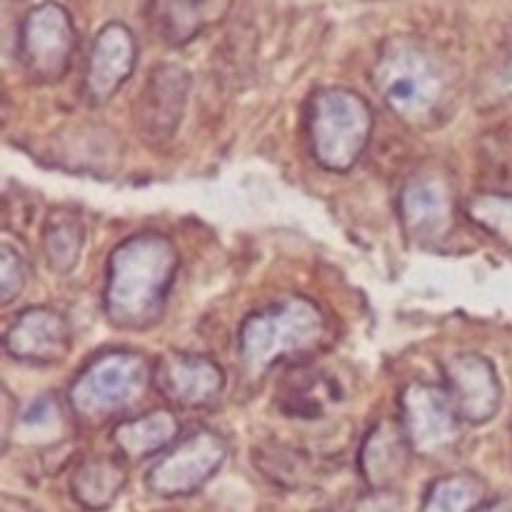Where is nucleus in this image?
Masks as SVG:
<instances>
[{"label":"nucleus","mask_w":512,"mask_h":512,"mask_svg":"<svg viewBox=\"0 0 512 512\" xmlns=\"http://www.w3.org/2000/svg\"><path fill=\"white\" fill-rule=\"evenodd\" d=\"M180 268L173 240L163 233H138L108 258L103 310L120 330H148L163 318Z\"/></svg>","instance_id":"nucleus-1"},{"label":"nucleus","mask_w":512,"mask_h":512,"mask_svg":"<svg viewBox=\"0 0 512 512\" xmlns=\"http://www.w3.org/2000/svg\"><path fill=\"white\" fill-rule=\"evenodd\" d=\"M373 83L390 113L410 128H435L453 108V83L438 53L413 38L383 45Z\"/></svg>","instance_id":"nucleus-2"},{"label":"nucleus","mask_w":512,"mask_h":512,"mask_svg":"<svg viewBox=\"0 0 512 512\" xmlns=\"http://www.w3.org/2000/svg\"><path fill=\"white\" fill-rule=\"evenodd\" d=\"M328 320L308 298H285L255 310L238 330V358L253 378L268 373L283 360L303 358L320 348Z\"/></svg>","instance_id":"nucleus-3"},{"label":"nucleus","mask_w":512,"mask_h":512,"mask_svg":"<svg viewBox=\"0 0 512 512\" xmlns=\"http://www.w3.org/2000/svg\"><path fill=\"white\" fill-rule=\"evenodd\" d=\"M153 385V365L138 350H105L90 360L68 390V405L85 425L128 415Z\"/></svg>","instance_id":"nucleus-4"},{"label":"nucleus","mask_w":512,"mask_h":512,"mask_svg":"<svg viewBox=\"0 0 512 512\" xmlns=\"http://www.w3.org/2000/svg\"><path fill=\"white\" fill-rule=\"evenodd\" d=\"M305 133L320 168L348 173L373 138V110L355 90L323 88L310 98Z\"/></svg>","instance_id":"nucleus-5"},{"label":"nucleus","mask_w":512,"mask_h":512,"mask_svg":"<svg viewBox=\"0 0 512 512\" xmlns=\"http://www.w3.org/2000/svg\"><path fill=\"white\" fill-rule=\"evenodd\" d=\"M228 460V440L213 428H200L165 450L148 470V490L158 498H185L208 485Z\"/></svg>","instance_id":"nucleus-6"},{"label":"nucleus","mask_w":512,"mask_h":512,"mask_svg":"<svg viewBox=\"0 0 512 512\" xmlns=\"http://www.w3.org/2000/svg\"><path fill=\"white\" fill-rule=\"evenodd\" d=\"M400 425L413 455L445 458L460 443V420L445 385L408 383L400 390Z\"/></svg>","instance_id":"nucleus-7"},{"label":"nucleus","mask_w":512,"mask_h":512,"mask_svg":"<svg viewBox=\"0 0 512 512\" xmlns=\"http://www.w3.org/2000/svg\"><path fill=\"white\" fill-rule=\"evenodd\" d=\"M73 53V20L63 5L43 3L25 15L20 28V60L33 83L53 85L63 80Z\"/></svg>","instance_id":"nucleus-8"},{"label":"nucleus","mask_w":512,"mask_h":512,"mask_svg":"<svg viewBox=\"0 0 512 512\" xmlns=\"http://www.w3.org/2000/svg\"><path fill=\"white\" fill-rule=\"evenodd\" d=\"M400 223L405 233L420 245H438L455 225L453 185L440 173H415L400 190Z\"/></svg>","instance_id":"nucleus-9"},{"label":"nucleus","mask_w":512,"mask_h":512,"mask_svg":"<svg viewBox=\"0 0 512 512\" xmlns=\"http://www.w3.org/2000/svg\"><path fill=\"white\" fill-rule=\"evenodd\" d=\"M445 390L460 420L468 425H485L493 420L503 403L498 370L480 353H458L445 363Z\"/></svg>","instance_id":"nucleus-10"},{"label":"nucleus","mask_w":512,"mask_h":512,"mask_svg":"<svg viewBox=\"0 0 512 512\" xmlns=\"http://www.w3.org/2000/svg\"><path fill=\"white\" fill-rule=\"evenodd\" d=\"M153 385L170 405L205 408L223 393L225 373L205 355L170 350L153 365Z\"/></svg>","instance_id":"nucleus-11"},{"label":"nucleus","mask_w":512,"mask_h":512,"mask_svg":"<svg viewBox=\"0 0 512 512\" xmlns=\"http://www.w3.org/2000/svg\"><path fill=\"white\" fill-rule=\"evenodd\" d=\"M190 75L178 65H160L135 100V128L150 143H163L178 130L188 105Z\"/></svg>","instance_id":"nucleus-12"},{"label":"nucleus","mask_w":512,"mask_h":512,"mask_svg":"<svg viewBox=\"0 0 512 512\" xmlns=\"http://www.w3.org/2000/svg\"><path fill=\"white\" fill-rule=\"evenodd\" d=\"M5 353L20 363L55 365L70 350V325L53 308H28L5 330Z\"/></svg>","instance_id":"nucleus-13"},{"label":"nucleus","mask_w":512,"mask_h":512,"mask_svg":"<svg viewBox=\"0 0 512 512\" xmlns=\"http://www.w3.org/2000/svg\"><path fill=\"white\" fill-rule=\"evenodd\" d=\"M135 70V40L123 23H108L93 40L85 70V98L103 105L128 83Z\"/></svg>","instance_id":"nucleus-14"},{"label":"nucleus","mask_w":512,"mask_h":512,"mask_svg":"<svg viewBox=\"0 0 512 512\" xmlns=\"http://www.w3.org/2000/svg\"><path fill=\"white\" fill-rule=\"evenodd\" d=\"M408 438L403 425L395 420H380L365 435L358 453V470L370 490H393L408 475L410 468Z\"/></svg>","instance_id":"nucleus-15"},{"label":"nucleus","mask_w":512,"mask_h":512,"mask_svg":"<svg viewBox=\"0 0 512 512\" xmlns=\"http://www.w3.org/2000/svg\"><path fill=\"white\" fill-rule=\"evenodd\" d=\"M178 435V415L170 408H158L118 420L113 428V443L125 460L138 463L173 448Z\"/></svg>","instance_id":"nucleus-16"},{"label":"nucleus","mask_w":512,"mask_h":512,"mask_svg":"<svg viewBox=\"0 0 512 512\" xmlns=\"http://www.w3.org/2000/svg\"><path fill=\"white\" fill-rule=\"evenodd\" d=\"M128 483V470L123 460L113 455H95L83 460L70 478V493L75 503L85 510H108Z\"/></svg>","instance_id":"nucleus-17"},{"label":"nucleus","mask_w":512,"mask_h":512,"mask_svg":"<svg viewBox=\"0 0 512 512\" xmlns=\"http://www.w3.org/2000/svg\"><path fill=\"white\" fill-rule=\"evenodd\" d=\"M335 380L328 373L318 370H303L288 378L283 393H280L278 405L290 418H320L328 410V405L338 403L340 390L335 388Z\"/></svg>","instance_id":"nucleus-18"},{"label":"nucleus","mask_w":512,"mask_h":512,"mask_svg":"<svg viewBox=\"0 0 512 512\" xmlns=\"http://www.w3.org/2000/svg\"><path fill=\"white\" fill-rule=\"evenodd\" d=\"M85 228L75 210L55 208L43 225V253L50 270L58 275L73 273L83 253Z\"/></svg>","instance_id":"nucleus-19"},{"label":"nucleus","mask_w":512,"mask_h":512,"mask_svg":"<svg viewBox=\"0 0 512 512\" xmlns=\"http://www.w3.org/2000/svg\"><path fill=\"white\" fill-rule=\"evenodd\" d=\"M145 20L168 45H185L200 33L198 0H145Z\"/></svg>","instance_id":"nucleus-20"},{"label":"nucleus","mask_w":512,"mask_h":512,"mask_svg":"<svg viewBox=\"0 0 512 512\" xmlns=\"http://www.w3.org/2000/svg\"><path fill=\"white\" fill-rule=\"evenodd\" d=\"M483 503V480L473 473H453L430 485L423 498V512H478Z\"/></svg>","instance_id":"nucleus-21"},{"label":"nucleus","mask_w":512,"mask_h":512,"mask_svg":"<svg viewBox=\"0 0 512 512\" xmlns=\"http://www.w3.org/2000/svg\"><path fill=\"white\" fill-rule=\"evenodd\" d=\"M255 468L280 488H303L313 475L310 460L285 445H268V448L255 450Z\"/></svg>","instance_id":"nucleus-22"},{"label":"nucleus","mask_w":512,"mask_h":512,"mask_svg":"<svg viewBox=\"0 0 512 512\" xmlns=\"http://www.w3.org/2000/svg\"><path fill=\"white\" fill-rule=\"evenodd\" d=\"M463 210L470 223L512 245V193H475L465 200Z\"/></svg>","instance_id":"nucleus-23"},{"label":"nucleus","mask_w":512,"mask_h":512,"mask_svg":"<svg viewBox=\"0 0 512 512\" xmlns=\"http://www.w3.org/2000/svg\"><path fill=\"white\" fill-rule=\"evenodd\" d=\"M28 283V260L13 243L0 245V303L10 305Z\"/></svg>","instance_id":"nucleus-24"},{"label":"nucleus","mask_w":512,"mask_h":512,"mask_svg":"<svg viewBox=\"0 0 512 512\" xmlns=\"http://www.w3.org/2000/svg\"><path fill=\"white\" fill-rule=\"evenodd\" d=\"M58 420H60L58 400L48 393L38 395L33 403L25 405L23 413H18V425H23V428L30 430V433L50 428V425H55Z\"/></svg>","instance_id":"nucleus-25"},{"label":"nucleus","mask_w":512,"mask_h":512,"mask_svg":"<svg viewBox=\"0 0 512 512\" xmlns=\"http://www.w3.org/2000/svg\"><path fill=\"white\" fill-rule=\"evenodd\" d=\"M478 512H512V495H500V498L488 500L480 505Z\"/></svg>","instance_id":"nucleus-26"},{"label":"nucleus","mask_w":512,"mask_h":512,"mask_svg":"<svg viewBox=\"0 0 512 512\" xmlns=\"http://www.w3.org/2000/svg\"><path fill=\"white\" fill-rule=\"evenodd\" d=\"M508 80H510V85H512V55H510V63H508Z\"/></svg>","instance_id":"nucleus-27"},{"label":"nucleus","mask_w":512,"mask_h":512,"mask_svg":"<svg viewBox=\"0 0 512 512\" xmlns=\"http://www.w3.org/2000/svg\"><path fill=\"white\" fill-rule=\"evenodd\" d=\"M318 512H328V510H318Z\"/></svg>","instance_id":"nucleus-28"}]
</instances>
